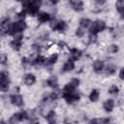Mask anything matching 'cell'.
Returning a JSON list of instances; mask_svg holds the SVG:
<instances>
[{
	"mask_svg": "<svg viewBox=\"0 0 124 124\" xmlns=\"http://www.w3.org/2000/svg\"><path fill=\"white\" fill-rule=\"evenodd\" d=\"M10 101L13 105L16 106V107H20L23 105V99L19 94H13L10 97Z\"/></svg>",
	"mask_w": 124,
	"mask_h": 124,
	"instance_id": "obj_8",
	"label": "cell"
},
{
	"mask_svg": "<svg viewBox=\"0 0 124 124\" xmlns=\"http://www.w3.org/2000/svg\"><path fill=\"white\" fill-rule=\"evenodd\" d=\"M79 83V80L78 78H74L72 79L70 82H68L65 87H64V92H73L75 91V89L77 88V86L78 85Z\"/></svg>",
	"mask_w": 124,
	"mask_h": 124,
	"instance_id": "obj_6",
	"label": "cell"
},
{
	"mask_svg": "<svg viewBox=\"0 0 124 124\" xmlns=\"http://www.w3.org/2000/svg\"><path fill=\"white\" fill-rule=\"evenodd\" d=\"M57 58H58L57 54H53V55H51L50 57H48V58L46 60V65H47V66L53 65V64L57 61Z\"/></svg>",
	"mask_w": 124,
	"mask_h": 124,
	"instance_id": "obj_21",
	"label": "cell"
},
{
	"mask_svg": "<svg viewBox=\"0 0 124 124\" xmlns=\"http://www.w3.org/2000/svg\"><path fill=\"white\" fill-rule=\"evenodd\" d=\"M0 124H7V123H5V122H3V121H2V122H0Z\"/></svg>",
	"mask_w": 124,
	"mask_h": 124,
	"instance_id": "obj_34",
	"label": "cell"
},
{
	"mask_svg": "<svg viewBox=\"0 0 124 124\" xmlns=\"http://www.w3.org/2000/svg\"><path fill=\"white\" fill-rule=\"evenodd\" d=\"M103 107H104V108H105L106 111H111L113 109V108H114V102H113V100H111V99L106 100L105 103H104V105H103Z\"/></svg>",
	"mask_w": 124,
	"mask_h": 124,
	"instance_id": "obj_13",
	"label": "cell"
},
{
	"mask_svg": "<svg viewBox=\"0 0 124 124\" xmlns=\"http://www.w3.org/2000/svg\"><path fill=\"white\" fill-rule=\"evenodd\" d=\"M63 97L70 104L79 100V94L78 92H75V91H73V92H63Z\"/></svg>",
	"mask_w": 124,
	"mask_h": 124,
	"instance_id": "obj_5",
	"label": "cell"
},
{
	"mask_svg": "<svg viewBox=\"0 0 124 124\" xmlns=\"http://www.w3.org/2000/svg\"><path fill=\"white\" fill-rule=\"evenodd\" d=\"M99 96H100L99 91H98L97 89H93V90L90 92V94H89V99H90V101H92V102H96V101H98Z\"/></svg>",
	"mask_w": 124,
	"mask_h": 124,
	"instance_id": "obj_19",
	"label": "cell"
},
{
	"mask_svg": "<svg viewBox=\"0 0 124 124\" xmlns=\"http://www.w3.org/2000/svg\"><path fill=\"white\" fill-rule=\"evenodd\" d=\"M25 12H28L31 15H35L38 13L41 3L39 1H28V2H24L22 4Z\"/></svg>",
	"mask_w": 124,
	"mask_h": 124,
	"instance_id": "obj_2",
	"label": "cell"
},
{
	"mask_svg": "<svg viewBox=\"0 0 124 124\" xmlns=\"http://www.w3.org/2000/svg\"><path fill=\"white\" fill-rule=\"evenodd\" d=\"M118 91H119V89H118V87H117L116 85H112V86L109 88V90H108V92H109L110 94H117Z\"/></svg>",
	"mask_w": 124,
	"mask_h": 124,
	"instance_id": "obj_27",
	"label": "cell"
},
{
	"mask_svg": "<svg viewBox=\"0 0 124 124\" xmlns=\"http://www.w3.org/2000/svg\"><path fill=\"white\" fill-rule=\"evenodd\" d=\"M46 83H47L48 86H50V87H52V88L57 87V78H56V77H51V78H49L47 79Z\"/></svg>",
	"mask_w": 124,
	"mask_h": 124,
	"instance_id": "obj_22",
	"label": "cell"
},
{
	"mask_svg": "<svg viewBox=\"0 0 124 124\" xmlns=\"http://www.w3.org/2000/svg\"><path fill=\"white\" fill-rule=\"evenodd\" d=\"M116 8L118 10V12L120 13V15H122V10H123V2L122 1H119L116 3Z\"/></svg>",
	"mask_w": 124,
	"mask_h": 124,
	"instance_id": "obj_28",
	"label": "cell"
},
{
	"mask_svg": "<svg viewBox=\"0 0 124 124\" xmlns=\"http://www.w3.org/2000/svg\"><path fill=\"white\" fill-rule=\"evenodd\" d=\"M23 79H24V83H25L26 85H32V84H34L35 81H36L35 76H34L33 74H31V73L26 74V75L24 76Z\"/></svg>",
	"mask_w": 124,
	"mask_h": 124,
	"instance_id": "obj_10",
	"label": "cell"
},
{
	"mask_svg": "<svg viewBox=\"0 0 124 124\" xmlns=\"http://www.w3.org/2000/svg\"><path fill=\"white\" fill-rule=\"evenodd\" d=\"M75 68V63H74V61L71 59H69L68 61H66L65 62V64L63 65V71L64 72H70V71H72L73 69Z\"/></svg>",
	"mask_w": 124,
	"mask_h": 124,
	"instance_id": "obj_15",
	"label": "cell"
},
{
	"mask_svg": "<svg viewBox=\"0 0 124 124\" xmlns=\"http://www.w3.org/2000/svg\"><path fill=\"white\" fill-rule=\"evenodd\" d=\"M119 78H123V69L120 70V74H119Z\"/></svg>",
	"mask_w": 124,
	"mask_h": 124,
	"instance_id": "obj_31",
	"label": "cell"
},
{
	"mask_svg": "<svg viewBox=\"0 0 124 124\" xmlns=\"http://www.w3.org/2000/svg\"><path fill=\"white\" fill-rule=\"evenodd\" d=\"M25 28H26V23L23 20H19V21L14 22L6 31H7V33H9L11 35H15L16 33L23 31Z\"/></svg>",
	"mask_w": 124,
	"mask_h": 124,
	"instance_id": "obj_1",
	"label": "cell"
},
{
	"mask_svg": "<svg viewBox=\"0 0 124 124\" xmlns=\"http://www.w3.org/2000/svg\"><path fill=\"white\" fill-rule=\"evenodd\" d=\"M91 20L90 19H88V18H81L80 19V21H79V25H80V27L81 28H87V27H89L90 25H91Z\"/></svg>",
	"mask_w": 124,
	"mask_h": 124,
	"instance_id": "obj_20",
	"label": "cell"
},
{
	"mask_svg": "<svg viewBox=\"0 0 124 124\" xmlns=\"http://www.w3.org/2000/svg\"><path fill=\"white\" fill-rule=\"evenodd\" d=\"M76 34L78 36V37H81V36H83V34H84V31H83V28H78V29H77V32H76Z\"/></svg>",
	"mask_w": 124,
	"mask_h": 124,
	"instance_id": "obj_30",
	"label": "cell"
},
{
	"mask_svg": "<svg viewBox=\"0 0 124 124\" xmlns=\"http://www.w3.org/2000/svg\"><path fill=\"white\" fill-rule=\"evenodd\" d=\"M70 4L75 11H81L83 8V3L81 1H71Z\"/></svg>",
	"mask_w": 124,
	"mask_h": 124,
	"instance_id": "obj_16",
	"label": "cell"
},
{
	"mask_svg": "<svg viewBox=\"0 0 124 124\" xmlns=\"http://www.w3.org/2000/svg\"><path fill=\"white\" fill-rule=\"evenodd\" d=\"M106 28V23L105 21L103 20H96L95 22L91 23V26H90V34L91 35H97V33L103 31L104 29Z\"/></svg>",
	"mask_w": 124,
	"mask_h": 124,
	"instance_id": "obj_3",
	"label": "cell"
},
{
	"mask_svg": "<svg viewBox=\"0 0 124 124\" xmlns=\"http://www.w3.org/2000/svg\"><path fill=\"white\" fill-rule=\"evenodd\" d=\"M0 61H1V58H0Z\"/></svg>",
	"mask_w": 124,
	"mask_h": 124,
	"instance_id": "obj_35",
	"label": "cell"
},
{
	"mask_svg": "<svg viewBox=\"0 0 124 124\" xmlns=\"http://www.w3.org/2000/svg\"><path fill=\"white\" fill-rule=\"evenodd\" d=\"M27 113L25 112V111H19V112H16V113H15L13 116H12V118H11V121L12 122H18V121H22V120H24V119H26L27 118Z\"/></svg>",
	"mask_w": 124,
	"mask_h": 124,
	"instance_id": "obj_9",
	"label": "cell"
},
{
	"mask_svg": "<svg viewBox=\"0 0 124 124\" xmlns=\"http://www.w3.org/2000/svg\"><path fill=\"white\" fill-rule=\"evenodd\" d=\"M109 118H94L90 121V124H108Z\"/></svg>",
	"mask_w": 124,
	"mask_h": 124,
	"instance_id": "obj_17",
	"label": "cell"
},
{
	"mask_svg": "<svg viewBox=\"0 0 124 124\" xmlns=\"http://www.w3.org/2000/svg\"><path fill=\"white\" fill-rule=\"evenodd\" d=\"M21 39H22L21 36H18V37L15 38V39L12 41L11 46H12L15 49H19L20 46H21V45H22V40H21Z\"/></svg>",
	"mask_w": 124,
	"mask_h": 124,
	"instance_id": "obj_11",
	"label": "cell"
},
{
	"mask_svg": "<svg viewBox=\"0 0 124 124\" xmlns=\"http://www.w3.org/2000/svg\"><path fill=\"white\" fill-rule=\"evenodd\" d=\"M49 124H55V122L54 121H49Z\"/></svg>",
	"mask_w": 124,
	"mask_h": 124,
	"instance_id": "obj_32",
	"label": "cell"
},
{
	"mask_svg": "<svg viewBox=\"0 0 124 124\" xmlns=\"http://www.w3.org/2000/svg\"><path fill=\"white\" fill-rule=\"evenodd\" d=\"M117 50H118V47H117V46H115V45H112V46H110L108 47V51H109V52L114 53V52H116Z\"/></svg>",
	"mask_w": 124,
	"mask_h": 124,
	"instance_id": "obj_29",
	"label": "cell"
},
{
	"mask_svg": "<svg viewBox=\"0 0 124 124\" xmlns=\"http://www.w3.org/2000/svg\"><path fill=\"white\" fill-rule=\"evenodd\" d=\"M38 20L40 22H46L48 20H50V15L48 13H46V12H42L38 15Z\"/></svg>",
	"mask_w": 124,
	"mask_h": 124,
	"instance_id": "obj_12",
	"label": "cell"
},
{
	"mask_svg": "<svg viewBox=\"0 0 124 124\" xmlns=\"http://www.w3.org/2000/svg\"><path fill=\"white\" fill-rule=\"evenodd\" d=\"M81 56V51L78 48H73L71 49V57H72V60H78L79 57Z\"/></svg>",
	"mask_w": 124,
	"mask_h": 124,
	"instance_id": "obj_18",
	"label": "cell"
},
{
	"mask_svg": "<svg viewBox=\"0 0 124 124\" xmlns=\"http://www.w3.org/2000/svg\"><path fill=\"white\" fill-rule=\"evenodd\" d=\"M46 119H47L48 121H54L55 112H54V111H50V112H48V113H47V115H46Z\"/></svg>",
	"mask_w": 124,
	"mask_h": 124,
	"instance_id": "obj_26",
	"label": "cell"
},
{
	"mask_svg": "<svg viewBox=\"0 0 124 124\" xmlns=\"http://www.w3.org/2000/svg\"><path fill=\"white\" fill-rule=\"evenodd\" d=\"M31 124H39V123H38V122H36V121H35V122H32V123H31Z\"/></svg>",
	"mask_w": 124,
	"mask_h": 124,
	"instance_id": "obj_33",
	"label": "cell"
},
{
	"mask_svg": "<svg viewBox=\"0 0 124 124\" xmlns=\"http://www.w3.org/2000/svg\"><path fill=\"white\" fill-rule=\"evenodd\" d=\"M52 23H54V24H51V27H52L53 30L63 32V31H65L66 28H67V24H66V22L63 21V20L54 21V22H52Z\"/></svg>",
	"mask_w": 124,
	"mask_h": 124,
	"instance_id": "obj_7",
	"label": "cell"
},
{
	"mask_svg": "<svg viewBox=\"0 0 124 124\" xmlns=\"http://www.w3.org/2000/svg\"><path fill=\"white\" fill-rule=\"evenodd\" d=\"M9 17H3L2 19H0V26L1 27H5L9 24Z\"/></svg>",
	"mask_w": 124,
	"mask_h": 124,
	"instance_id": "obj_24",
	"label": "cell"
},
{
	"mask_svg": "<svg viewBox=\"0 0 124 124\" xmlns=\"http://www.w3.org/2000/svg\"><path fill=\"white\" fill-rule=\"evenodd\" d=\"M93 69L96 73H101L104 70V62L101 60H96L93 64Z\"/></svg>",
	"mask_w": 124,
	"mask_h": 124,
	"instance_id": "obj_14",
	"label": "cell"
},
{
	"mask_svg": "<svg viewBox=\"0 0 124 124\" xmlns=\"http://www.w3.org/2000/svg\"><path fill=\"white\" fill-rule=\"evenodd\" d=\"M45 62H46L45 58H44L43 56H41V55H38V56L32 61V64H33V65H42V64H44Z\"/></svg>",
	"mask_w": 124,
	"mask_h": 124,
	"instance_id": "obj_23",
	"label": "cell"
},
{
	"mask_svg": "<svg viewBox=\"0 0 124 124\" xmlns=\"http://www.w3.org/2000/svg\"><path fill=\"white\" fill-rule=\"evenodd\" d=\"M9 84H10V79L9 76L5 72L0 73V90L1 91H8L9 89Z\"/></svg>",
	"mask_w": 124,
	"mask_h": 124,
	"instance_id": "obj_4",
	"label": "cell"
},
{
	"mask_svg": "<svg viewBox=\"0 0 124 124\" xmlns=\"http://www.w3.org/2000/svg\"><path fill=\"white\" fill-rule=\"evenodd\" d=\"M106 72H107V74H108V75H112V74L115 72V68H114V66H112V65L108 66V67H107Z\"/></svg>",
	"mask_w": 124,
	"mask_h": 124,
	"instance_id": "obj_25",
	"label": "cell"
}]
</instances>
